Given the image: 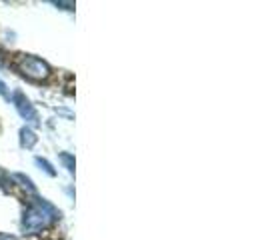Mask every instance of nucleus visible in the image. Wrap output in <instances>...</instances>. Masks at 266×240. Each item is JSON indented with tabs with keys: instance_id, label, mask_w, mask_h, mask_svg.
Masks as SVG:
<instances>
[{
	"instance_id": "obj_4",
	"label": "nucleus",
	"mask_w": 266,
	"mask_h": 240,
	"mask_svg": "<svg viewBox=\"0 0 266 240\" xmlns=\"http://www.w3.org/2000/svg\"><path fill=\"white\" fill-rule=\"evenodd\" d=\"M36 140H38V138H36V134H34L30 128L24 126V128L20 130V144H22L24 148H32V146L36 144Z\"/></svg>"
},
{
	"instance_id": "obj_1",
	"label": "nucleus",
	"mask_w": 266,
	"mask_h": 240,
	"mask_svg": "<svg viewBox=\"0 0 266 240\" xmlns=\"http://www.w3.org/2000/svg\"><path fill=\"white\" fill-rule=\"evenodd\" d=\"M56 218H60V212L52 204H48L46 200L36 198L34 204H30L24 210L22 230H24V234H34V232L42 230L44 226H48L50 220H56Z\"/></svg>"
},
{
	"instance_id": "obj_5",
	"label": "nucleus",
	"mask_w": 266,
	"mask_h": 240,
	"mask_svg": "<svg viewBox=\"0 0 266 240\" xmlns=\"http://www.w3.org/2000/svg\"><path fill=\"white\" fill-rule=\"evenodd\" d=\"M60 160L64 162V166L68 168V172H74V156L68 152H60Z\"/></svg>"
},
{
	"instance_id": "obj_6",
	"label": "nucleus",
	"mask_w": 266,
	"mask_h": 240,
	"mask_svg": "<svg viewBox=\"0 0 266 240\" xmlns=\"http://www.w3.org/2000/svg\"><path fill=\"white\" fill-rule=\"evenodd\" d=\"M36 164H38V166H42V168H44L50 176H56V170L52 168V164H50L48 160H44V158H40V156H38V158H36Z\"/></svg>"
},
{
	"instance_id": "obj_7",
	"label": "nucleus",
	"mask_w": 266,
	"mask_h": 240,
	"mask_svg": "<svg viewBox=\"0 0 266 240\" xmlns=\"http://www.w3.org/2000/svg\"><path fill=\"white\" fill-rule=\"evenodd\" d=\"M0 240H16V238L10 236V234H2V232H0Z\"/></svg>"
},
{
	"instance_id": "obj_2",
	"label": "nucleus",
	"mask_w": 266,
	"mask_h": 240,
	"mask_svg": "<svg viewBox=\"0 0 266 240\" xmlns=\"http://www.w3.org/2000/svg\"><path fill=\"white\" fill-rule=\"evenodd\" d=\"M18 70L32 80H42L50 74V66L44 60H40L36 56H28V54L18 58Z\"/></svg>"
},
{
	"instance_id": "obj_8",
	"label": "nucleus",
	"mask_w": 266,
	"mask_h": 240,
	"mask_svg": "<svg viewBox=\"0 0 266 240\" xmlns=\"http://www.w3.org/2000/svg\"><path fill=\"white\" fill-rule=\"evenodd\" d=\"M0 94H4V96H8V92H6V86H4V82L0 80Z\"/></svg>"
},
{
	"instance_id": "obj_3",
	"label": "nucleus",
	"mask_w": 266,
	"mask_h": 240,
	"mask_svg": "<svg viewBox=\"0 0 266 240\" xmlns=\"http://www.w3.org/2000/svg\"><path fill=\"white\" fill-rule=\"evenodd\" d=\"M12 100H14V104H16V110H18V114H20L24 120H28L30 124H38V114H36L34 106L30 104V100H28V98H26L22 92H14Z\"/></svg>"
}]
</instances>
